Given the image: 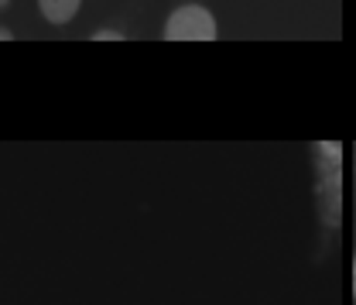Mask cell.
<instances>
[{
  "mask_svg": "<svg viewBox=\"0 0 356 305\" xmlns=\"http://www.w3.org/2000/svg\"><path fill=\"white\" fill-rule=\"evenodd\" d=\"M161 35H165V42H216L220 38V24H216L209 7L181 3V7H175L168 14Z\"/></svg>",
  "mask_w": 356,
  "mask_h": 305,
  "instance_id": "7a4b0ae2",
  "label": "cell"
},
{
  "mask_svg": "<svg viewBox=\"0 0 356 305\" xmlns=\"http://www.w3.org/2000/svg\"><path fill=\"white\" fill-rule=\"evenodd\" d=\"M0 42H14V31H10V28H3V24H0Z\"/></svg>",
  "mask_w": 356,
  "mask_h": 305,
  "instance_id": "5b68a950",
  "label": "cell"
},
{
  "mask_svg": "<svg viewBox=\"0 0 356 305\" xmlns=\"http://www.w3.org/2000/svg\"><path fill=\"white\" fill-rule=\"evenodd\" d=\"M312 172H315V213L322 240H332L343 223V144L318 141L312 144Z\"/></svg>",
  "mask_w": 356,
  "mask_h": 305,
  "instance_id": "6da1fadb",
  "label": "cell"
},
{
  "mask_svg": "<svg viewBox=\"0 0 356 305\" xmlns=\"http://www.w3.org/2000/svg\"><path fill=\"white\" fill-rule=\"evenodd\" d=\"M353 299H356V258H353Z\"/></svg>",
  "mask_w": 356,
  "mask_h": 305,
  "instance_id": "8992f818",
  "label": "cell"
},
{
  "mask_svg": "<svg viewBox=\"0 0 356 305\" xmlns=\"http://www.w3.org/2000/svg\"><path fill=\"white\" fill-rule=\"evenodd\" d=\"M92 42H127V35L117 28H99V31H92Z\"/></svg>",
  "mask_w": 356,
  "mask_h": 305,
  "instance_id": "277c9868",
  "label": "cell"
},
{
  "mask_svg": "<svg viewBox=\"0 0 356 305\" xmlns=\"http://www.w3.org/2000/svg\"><path fill=\"white\" fill-rule=\"evenodd\" d=\"M7 3H10V0H0V10H3V7H7Z\"/></svg>",
  "mask_w": 356,
  "mask_h": 305,
  "instance_id": "52a82bcc",
  "label": "cell"
},
{
  "mask_svg": "<svg viewBox=\"0 0 356 305\" xmlns=\"http://www.w3.org/2000/svg\"><path fill=\"white\" fill-rule=\"evenodd\" d=\"M79 7H83V0H38L42 17L48 21V24H55V28L69 24V21L79 14Z\"/></svg>",
  "mask_w": 356,
  "mask_h": 305,
  "instance_id": "3957f363",
  "label": "cell"
}]
</instances>
